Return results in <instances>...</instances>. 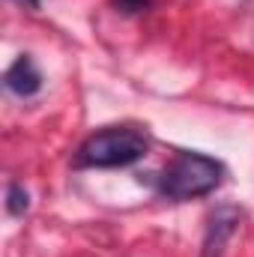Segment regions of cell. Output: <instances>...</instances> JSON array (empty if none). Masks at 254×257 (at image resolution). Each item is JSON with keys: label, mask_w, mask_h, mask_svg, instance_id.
I'll return each instance as SVG.
<instances>
[{"label": "cell", "mask_w": 254, "mask_h": 257, "mask_svg": "<svg viewBox=\"0 0 254 257\" xmlns=\"http://www.w3.org/2000/svg\"><path fill=\"white\" fill-rule=\"evenodd\" d=\"M227 177V168L197 150H180L153 180V189L162 200H194V197H206L212 194Z\"/></svg>", "instance_id": "1"}, {"label": "cell", "mask_w": 254, "mask_h": 257, "mask_svg": "<svg viewBox=\"0 0 254 257\" xmlns=\"http://www.w3.org/2000/svg\"><path fill=\"white\" fill-rule=\"evenodd\" d=\"M150 153V132L141 126H105L93 132L75 153V168H129Z\"/></svg>", "instance_id": "2"}, {"label": "cell", "mask_w": 254, "mask_h": 257, "mask_svg": "<svg viewBox=\"0 0 254 257\" xmlns=\"http://www.w3.org/2000/svg\"><path fill=\"white\" fill-rule=\"evenodd\" d=\"M242 209L233 203H218L209 215H206V230H203V248L200 257H224L230 239L239 233L242 224Z\"/></svg>", "instance_id": "3"}, {"label": "cell", "mask_w": 254, "mask_h": 257, "mask_svg": "<svg viewBox=\"0 0 254 257\" xmlns=\"http://www.w3.org/2000/svg\"><path fill=\"white\" fill-rule=\"evenodd\" d=\"M3 87L18 99H30V96H36L42 90V72L36 69L30 54H18L12 60V66L3 75Z\"/></svg>", "instance_id": "4"}, {"label": "cell", "mask_w": 254, "mask_h": 257, "mask_svg": "<svg viewBox=\"0 0 254 257\" xmlns=\"http://www.w3.org/2000/svg\"><path fill=\"white\" fill-rule=\"evenodd\" d=\"M27 209H30V192L21 183H9V189H6V212L12 218H21Z\"/></svg>", "instance_id": "5"}, {"label": "cell", "mask_w": 254, "mask_h": 257, "mask_svg": "<svg viewBox=\"0 0 254 257\" xmlns=\"http://www.w3.org/2000/svg\"><path fill=\"white\" fill-rule=\"evenodd\" d=\"M111 3H114V9L123 12V15H141V12H147V9L153 6V0H111Z\"/></svg>", "instance_id": "6"}, {"label": "cell", "mask_w": 254, "mask_h": 257, "mask_svg": "<svg viewBox=\"0 0 254 257\" xmlns=\"http://www.w3.org/2000/svg\"><path fill=\"white\" fill-rule=\"evenodd\" d=\"M18 6H24V9H39L42 6V0H15Z\"/></svg>", "instance_id": "7"}]
</instances>
